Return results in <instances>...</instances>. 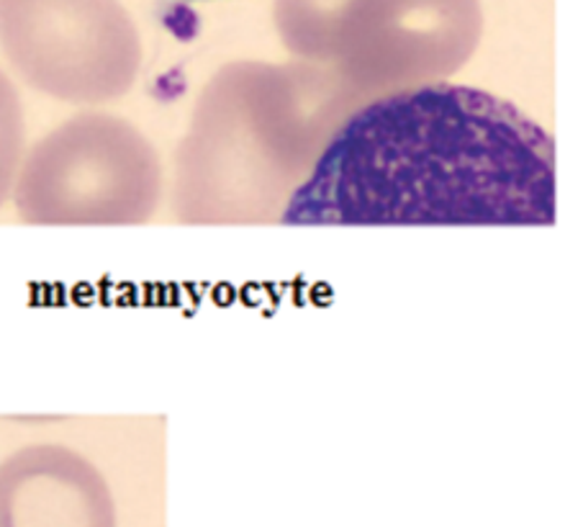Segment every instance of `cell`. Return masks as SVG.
I'll list each match as a JSON object with an SVG mask.
<instances>
[{"mask_svg": "<svg viewBox=\"0 0 565 527\" xmlns=\"http://www.w3.org/2000/svg\"><path fill=\"white\" fill-rule=\"evenodd\" d=\"M555 141L512 101L458 83L367 98L282 211L290 226H553Z\"/></svg>", "mask_w": 565, "mask_h": 527, "instance_id": "obj_1", "label": "cell"}, {"mask_svg": "<svg viewBox=\"0 0 565 527\" xmlns=\"http://www.w3.org/2000/svg\"><path fill=\"white\" fill-rule=\"evenodd\" d=\"M360 101L327 70L226 62L193 101L172 165L180 224H273Z\"/></svg>", "mask_w": 565, "mask_h": 527, "instance_id": "obj_2", "label": "cell"}, {"mask_svg": "<svg viewBox=\"0 0 565 527\" xmlns=\"http://www.w3.org/2000/svg\"><path fill=\"white\" fill-rule=\"evenodd\" d=\"M288 54L360 101L445 83L483 36L481 0H273Z\"/></svg>", "mask_w": 565, "mask_h": 527, "instance_id": "obj_3", "label": "cell"}, {"mask_svg": "<svg viewBox=\"0 0 565 527\" xmlns=\"http://www.w3.org/2000/svg\"><path fill=\"white\" fill-rule=\"evenodd\" d=\"M162 191L152 141L121 116L83 112L23 152L13 207L34 226H129L157 214Z\"/></svg>", "mask_w": 565, "mask_h": 527, "instance_id": "obj_4", "label": "cell"}, {"mask_svg": "<svg viewBox=\"0 0 565 527\" xmlns=\"http://www.w3.org/2000/svg\"><path fill=\"white\" fill-rule=\"evenodd\" d=\"M0 50L29 88L75 106L124 98L141 67L121 0H0Z\"/></svg>", "mask_w": 565, "mask_h": 527, "instance_id": "obj_5", "label": "cell"}, {"mask_svg": "<svg viewBox=\"0 0 565 527\" xmlns=\"http://www.w3.org/2000/svg\"><path fill=\"white\" fill-rule=\"evenodd\" d=\"M0 527H116L111 486L73 447H19L0 463Z\"/></svg>", "mask_w": 565, "mask_h": 527, "instance_id": "obj_6", "label": "cell"}, {"mask_svg": "<svg viewBox=\"0 0 565 527\" xmlns=\"http://www.w3.org/2000/svg\"><path fill=\"white\" fill-rule=\"evenodd\" d=\"M23 152H26V119L11 77L0 70V209L13 196Z\"/></svg>", "mask_w": 565, "mask_h": 527, "instance_id": "obj_7", "label": "cell"}]
</instances>
